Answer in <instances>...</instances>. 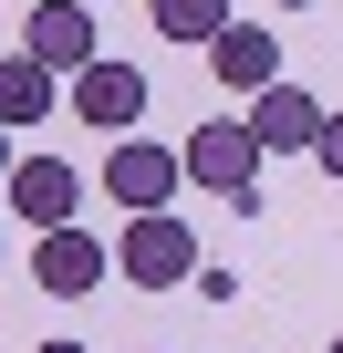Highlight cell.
I'll list each match as a JSON object with an SVG mask.
<instances>
[{"label": "cell", "instance_id": "obj_1", "mask_svg": "<svg viewBox=\"0 0 343 353\" xmlns=\"http://www.w3.org/2000/svg\"><path fill=\"white\" fill-rule=\"evenodd\" d=\"M177 166H188V188H208V198H239V208H260V135L239 125V114H208L188 145H177Z\"/></svg>", "mask_w": 343, "mask_h": 353}, {"label": "cell", "instance_id": "obj_2", "mask_svg": "<svg viewBox=\"0 0 343 353\" xmlns=\"http://www.w3.org/2000/svg\"><path fill=\"white\" fill-rule=\"evenodd\" d=\"M115 270H125L135 291H177V281H198V229H188L177 208L125 219V239H115Z\"/></svg>", "mask_w": 343, "mask_h": 353}, {"label": "cell", "instance_id": "obj_3", "mask_svg": "<svg viewBox=\"0 0 343 353\" xmlns=\"http://www.w3.org/2000/svg\"><path fill=\"white\" fill-rule=\"evenodd\" d=\"M11 219H21L32 239L84 229V176H73L63 156H21V166H11Z\"/></svg>", "mask_w": 343, "mask_h": 353}, {"label": "cell", "instance_id": "obj_4", "mask_svg": "<svg viewBox=\"0 0 343 353\" xmlns=\"http://www.w3.org/2000/svg\"><path fill=\"white\" fill-rule=\"evenodd\" d=\"M63 114H84V125H104V135L125 145V135H135V114H146V73L104 52V63H84V73L63 83Z\"/></svg>", "mask_w": 343, "mask_h": 353}, {"label": "cell", "instance_id": "obj_5", "mask_svg": "<svg viewBox=\"0 0 343 353\" xmlns=\"http://www.w3.org/2000/svg\"><path fill=\"white\" fill-rule=\"evenodd\" d=\"M177 176H188V166H177V145H146V135H125V145L104 156V198H115L125 219H156L166 198H177Z\"/></svg>", "mask_w": 343, "mask_h": 353}, {"label": "cell", "instance_id": "obj_6", "mask_svg": "<svg viewBox=\"0 0 343 353\" xmlns=\"http://www.w3.org/2000/svg\"><path fill=\"white\" fill-rule=\"evenodd\" d=\"M239 125L260 135V156H312V145H322V125H333V104H322V94H302V83H271Z\"/></svg>", "mask_w": 343, "mask_h": 353}, {"label": "cell", "instance_id": "obj_7", "mask_svg": "<svg viewBox=\"0 0 343 353\" xmlns=\"http://www.w3.org/2000/svg\"><path fill=\"white\" fill-rule=\"evenodd\" d=\"M21 52H32L42 73H63V83H73L84 63H104V52H94V11H84V0H42V11L21 21Z\"/></svg>", "mask_w": 343, "mask_h": 353}, {"label": "cell", "instance_id": "obj_8", "mask_svg": "<svg viewBox=\"0 0 343 353\" xmlns=\"http://www.w3.org/2000/svg\"><path fill=\"white\" fill-rule=\"evenodd\" d=\"M104 270H115V250H104L94 229H52V239H32V281H42L52 301H84Z\"/></svg>", "mask_w": 343, "mask_h": 353}, {"label": "cell", "instance_id": "obj_9", "mask_svg": "<svg viewBox=\"0 0 343 353\" xmlns=\"http://www.w3.org/2000/svg\"><path fill=\"white\" fill-rule=\"evenodd\" d=\"M208 73H219L229 94H250V104H260V94L281 83V32H260V21H229V32L208 42Z\"/></svg>", "mask_w": 343, "mask_h": 353}, {"label": "cell", "instance_id": "obj_10", "mask_svg": "<svg viewBox=\"0 0 343 353\" xmlns=\"http://www.w3.org/2000/svg\"><path fill=\"white\" fill-rule=\"evenodd\" d=\"M63 114V73H42L32 52H0V125H42Z\"/></svg>", "mask_w": 343, "mask_h": 353}, {"label": "cell", "instance_id": "obj_11", "mask_svg": "<svg viewBox=\"0 0 343 353\" xmlns=\"http://www.w3.org/2000/svg\"><path fill=\"white\" fill-rule=\"evenodd\" d=\"M146 21H156L166 42H219V32L239 21V0H146Z\"/></svg>", "mask_w": 343, "mask_h": 353}, {"label": "cell", "instance_id": "obj_12", "mask_svg": "<svg viewBox=\"0 0 343 353\" xmlns=\"http://www.w3.org/2000/svg\"><path fill=\"white\" fill-rule=\"evenodd\" d=\"M312 166H322V176H343V114L322 125V145H312Z\"/></svg>", "mask_w": 343, "mask_h": 353}, {"label": "cell", "instance_id": "obj_13", "mask_svg": "<svg viewBox=\"0 0 343 353\" xmlns=\"http://www.w3.org/2000/svg\"><path fill=\"white\" fill-rule=\"evenodd\" d=\"M0 188H11V125H0Z\"/></svg>", "mask_w": 343, "mask_h": 353}, {"label": "cell", "instance_id": "obj_14", "mask_svg": "<svg viewBox=\"0 0 343 353\" xmlns=\"http://www.w3.org/2000/svg\"><path fill=\"white\" fill-rule=\"evenodd\" d=\"M32 353H84V343H32Z\"/></svg>", "mask_w": 343, "mask_h": 353}, {"label": "cell", "instance_id": "obj_15", "mask_svg": "<svg viewBox=\"0 0 343 353\" xmlns=\"http://www.w3.org/2000/svg\"><path fill=\"white\" fill-rule=\"evenodd\" d=\"M271 11H312V0H271Z\"/></svg>", "mask_w": 343, "mask_h": 353}, {"label": "cell", "instance_id": "obj_16", "mask_svg": "<svg viewBox=\"0 0 343 353\" xmlns=\"http://www.w3.org/2000/svg\"><path fill=\"white\" fill-rule=\"evenodd\" d=\"M333 353H343V332H333Z\"/></svg>", "mask_w": 343, "mask_h": 353}, {"label": "cell", "instance_id": "obj_17", "mask_svg": "<svg viewBox=\"0 0 343 353\" xmlns=\"http://www.w3.org/2000/svg\"><path fill=\"white\" fill-rule=\"evenodd\" d=\"M0 260H11V250H0Z\"/></svg>", "mask_w": 343, "mask_h": 353}, {"label": "cell", "instance_id": "obj_18", "mask_svg": "<svg viewBox=\"0 0 343 353\" xmlns=\"http://www.w3.org/2000/svg\"><path fill=\"white\" fill-rule=\"evenodd\" d=\"M84 11H94V0H84Z\"/></svg>", "mask_w": 343, "mask_h": 353}]
</instances>
